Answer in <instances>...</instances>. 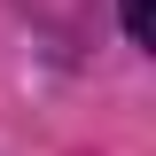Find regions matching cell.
<instances>
[{
	"label": "cell",
	"instance_id": "cell-1",
	"mask_svg": "<svg viewBox=\"0 0 156 156\" xmlns=\"http://www.w3.org/2000/svg\"><path fill=\"white\" fill-rule=\"evenodd\" d=\"M125 39L133 47H156V0H125Z\"/></svg>",
	"mask_w": 156,
	"mask_h": 156
}]
</instances>
